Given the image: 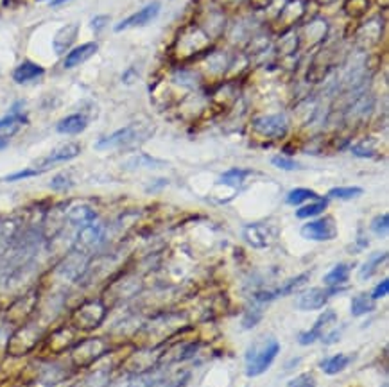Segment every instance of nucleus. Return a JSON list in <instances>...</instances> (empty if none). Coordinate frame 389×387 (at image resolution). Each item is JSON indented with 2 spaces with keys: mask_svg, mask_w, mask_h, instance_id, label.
Returning <instances> with one entry per match:
<instances>
[{
  "mask_svg": "<svg viewBox=\"0 0 389 387\" xmlns=\"http://www.w3.org/2000/svg\"><path fill=\"white\" fill-rule=\"evenodd\" d=\"M280 353V342L273 337L266 339L264 342H255L246 353V375L248 377H259L266 373L274 359Z\"/></svg>",
  "mask_w": 389,
  "mask_h": 387,
  "instance_id": "1",
  "label": "nucleus"
},
{
  "mask_svg": "<svg viewBox=\"0 0 389 387\" xmlns=\"http://www.w3.org/2000/svg\"><path fill=\"white\" fill-rule=\"evenodd\" d=\"M106 305L102 301H84L72 314V327L79 332H92L97 330L106 318Z\"/></svg>",
  "mask_w": 389,
  "mask_h": 387,
  "instance_id": "2",
  "label": "nucleus"
},
{
  "mask_svg": "<svg viewBox=\"0 0 389 387\" xmlns=\"http://www.w3.org/2000/svg\"><path fill=\"white\" fill-rule=\"evenodd\" d=\"M42 339V330L36 325H23L20 330L11 336L10 342H8V353L11 357H22V355H27L29 351L34 350V346L38 344V341Z\"/></svg>",
  "mask_w": 389,
  "mask_h": 387,
  "instance_id": "3",
  "label": "nucleus"
},
{
  "mask_svg": "<svg viewBox=\"0 0 389 387\" xmlns=\"http://www.w3.org/2000/svg\"><path fill=\"white\" fill-rule=\"evenodd\" d=\"M148 134H140L139 126H126V128L117 129L108 137H102L97 143L95 149L99 151H108V149H121V148H130L133 143L142 142Z\"/></svg>",
  "mask_w": 389,
  "mask_h": 387,
  "instance_id": "4",
  "label": "nucleus"
},
{
  "mask_svg": "<svg viewBox=\"0 0 389 387\" xmlns=\"http://www.w3.org/2000/svg\"><path fill=\"white\" fill-rule=\"evenodd\" d=\"M253 128H255L257 133H260L262 137H268V139H282L285 137L289 129V122L285 119V115H264V117H257L253 120Z\"/></svg>",
  "mask_w": 389,
  "mask_h": 387,
  "instance_id": "5",
  "label": "nucleus"
},
{
  "mask_svg": "<svg viewBox=\"0 0 389 387\" xmlns=\"http://www.w3.org/2000/svg\"><path fill=\"white\" fill-rule=\"evenodd\" d=\"M301 237L316 240V242H327V240H332L338 237V226H335L332 217H323V219H318V221L307 222L301 228Z\"/></svg>",
  "mask_w": 389,
  "mask_h": 387,
  "instance_id": "6",
  "label": "nucleus"
},
{
  "mask_svg": "<svg viewBox=\"0 0 389 387\" xmlns=\"http://www.w3.org/2000/svg\"><path fill=\"white\" fill-rule=\"evenodd\" d=\"M341 290L343 289H339V287H332V289H309L298 298L296 307L300 310H307V312L320 310L329 303V300L333 294H338Z\"/></svg>",
  "mask_w": 389,
  "mask_h": 387,
  "instance_id": "7",
  "label": "nucleus"
},
{
  "mask_svg": "<svg viewBox=\"0 0 389 387\" xmlns=\"http://www.w3.org/2000/svg\"><path fill=\"white\" fill-rule=\"evenodd\" d=\"M158 14H160V2H151V4L144 5V8L137 11V13L130 14V16L122 20L121 23H117L115 32L128 31V29L133 27H144V25L153 22Z\"/></svg>",
  "mask_w": 389,
  "mask_h": 387,
  "instance_id": "8",
  "label": "nucleus"
},
{
  "mask_svg": "<svg viewBox=\"0 0 389 387\" xmlns=\"http://www.w3.org/2000/svg\"><path fill=\"white\" fill-rule=\"evenodd\" d=\"M102 237H104V228L97 222L83 226V228H79L78 239H75V249L81 251V253L89 255L93 248H97L101 244Z\"/></svg>",
  "mask_w": 389,
  "mask_h": 387,
  "instance_id": "9",
  "label": "nucleus"
},
{
  "mask_svg": "<svg viewBox=\"0 0 389 387\" xmlns=\"http://www.w3.org/2000/svg\"><path fill=\"white\" fill-rule=\"evenodd\" d=\"M79 152H81L79 143H63V145H60L58 149H54L51 154H47V156L40 161V167H38V169L47 171L49 167L58 165V163H63V161L74 160L75 156H79Z\"/></svg>",
  "mask_w": 389,
  "mask_h": 387,
  "instance_id": "10",
  "label": "nucleus"
},
{
  "mask_svg": "<svg viewBox=\"0 0 389 387\" xmlns=\"http://www.w3.org/2000/svg\"><path fill=\"white\" fill-rule=\"evenodd\" d=\"M242 235H244V240L248 242L250 246L257 249H264L271 244V240H273V233L269 231V228L266 224H248L242 231Z\"/></svg>",
  "mask_w": 389,
  "mask_h": 387,
  "instance_id": "11",
  "label": "nucleus"
},
{
  "mask_svg": "<svg viewBox=\"0 0 389 387\" xmlns=\"http://www.w3.org/2000/svg\"><path fill=\"white\" fill-rule=\"evenodd\" d=\"M102 353H104V342L101 339H90L78 344L74 350V360L79 364H90L93 360H97Z\"/></svg>",
  "mask_w": 389,
  "mask_h": 387,
  "instance_id": "12",
  "label": "nucleus"
},
{
  "mask_svg": "<svg viewBox=\"0 0 389 387\" xmlns=\"http://www.w3.org/2000/svg\"><path fill=\"white\" fill-rule=\"evenodd\" d=\"M79 34V23H69L65 27H61L56 32L54 40H52V49L58 56H63L70 51V47L74 45L75 38Z\"/></svg>",
  "mask_w": 389,
  "mask_h": 387,
  "instance_id": "13",
  "label": "nucleus"
},
{
  "mask_svg": "<svg viewBox=\"0 0 389 387\" xmlns=\"http://www.w3.org/2000/svg\"><path fill=\"white\" fill-rule=\"evenodd\" d=\"M99 45L95 42L83 43V45L74 47L70 49L65 54V61H63V67L65 69H75L79 64H83L84 61H89L93 54H97Z\"/></svg>",
  "mask_w": 389,
  "mask_h": 387,
  "instance_id": "14",
  "label": "nucleus"
},
{
  "mask_svg": "<svg viewBox=\"0 0 389 387\" xmlns=\"http://www.w3.org/2000/svg\"><path fill=\"white\" fill-rule=\"evenodd\" d=\"M338 319V314L333 312V310H327V312H323V316H320L318 318V321L314 322V327L309 330V332H303L300 337H298V341H300V344L303 346H309L312 344L314 341H318L321 337V330H323L327 325H330V322H333Z\"/></svg>",
  "mask_w": 389,
  "mask_h": 387,
  "instance_id": "15",
  "label": "nucleus"
},
{
  "mask_svg": "<svg viewBox=\"0 0 389 387\" xmlns=\"http://www.w3.org/2000/svg\"><path fill=\"white\" fill-rule=\"evenodd\" d=\"M45 74V69L40 67L38 63H33V61H23L20 63L16 69L13 70V81L19 84H25L31 83L34 79L42 78Z\"/></svg>",
  "mask_w": 389,
  "mask_h": 387,
  "instance_id": "16",
  "label": "nucleus"
},
{
  "mask_svg": "<svg viewBox=\"0 0 389 387\" xmlns=\"http://www.w3.org/2000/svg\"><path fill=\"white\" fill-rule=\"evenodd\" d=\"M25 124H27V117L19 113V111H13L10 115H5L4 119H0V139L10 140Z\"/></svg>",
  "mask_w": 389,
  "mask_h": 387,
  "instance_id": "17",
  "label": "nucleus"
},
{
  "mask_svg": "<svg viewBox=\"0 0 389 387\" xmlns=\"http://www.w3.org/2000/svg\"><path fill=\"white\" fill-rule=\"evenodd\" d=\"M67 219H69L70 224L83 228V226L97 221V212L92 207H89V204H75V207H72L69 210Z\"/></svg>",
  "mask_w": 389,
  "mask_h": 387,
  "instance_id": "18",
  "label": "nucleus"
},
{
  "mask_svg": "<svg viewBox=\"0 0 389 387\" xmlns=\"http://www.w3.org/2000/svg\"><path fill=\"white\" fill-rule=\"evenodd\" d=\"M86 126H89V119L83 113H74V115L61 119L56 124V131L60 134H79L83 133Z\"/></svg>",
  "mask_w": 389,
  "mask_h": 387,
  "instance_id": "19",
  "label": "nucleus"
},
{
  "mask_svg": "<svg viewBox=\"0 0 389 387\" xmlns=\"http://www.w3.org/2000/svg\"><path fill=\"white\" fill-rule=\"evenodd\" d=\"M350 360L352 359H350L348 355L338 353L330 357V359H325L320 366L327 375H338L341 373L343 369H346V366L350 364Z\"/></svg>",
  "mask_w": 389,
  "mask_h": 387,
  "instance_id": "20",
  "label": "nucleus"
},
{
  "mask_svg": "<svg viewBox=\"0 0 389 387\" xmlns=\"http://www.w3.org/2000/svg\"><path fill=\"white\" fill-rule=\"evenodd\" d=\"M375 310V300L371 296L366 294H357L352 300V307H350V312H352L353 318H361L364 314H370Z\"/></svg>",
  "mask_w": 389,
  "mask_h": 387,
  "instance_id": "21",
  "label": "nucleus"
},
{
  "mask_svg": "<svg viewBox=\"0 0 389 387\" xmlns=\"http://www.w3.org/2000/svg\"><path fill=\"white\" fill-rule=\"evenodd\" d=\"M34 305H36V296H23L19 301H14V305L10 309V314H13V319L27 318L29 314L33 312L31 309H34Z\"/></svg>",
  "mask_w": 389,
  "mask_h": 387,
  "instance_id": "22",
  "label": "nucleus"
},
{
  "mask_svg": "<svg viewBox=\"0 0 389 387\" xmlns=\"http://www.w3.org/2000/svg\"><path fill=\"white\" fill-rule=\"evenodd\" d=\"M348 274H350V268H348L346 263H338L332 271L327 272V277L323 278V281L330 287H339L341 283H344V281L348 280Z\"/></svg>",
  "mask_w": 389,
  "mask_h": 387,
  "instance_id": "23",
  "label": "nucleus"
},
{
  "mask_svg": "<svg viewBox=\"0 0 389 387\" xmlns=\"http://www.w3.org/2000/svg\"><path fill=\"white\" fill-rule=\"evenodd\" d=\"M386 258H388V253H386V251H382V253L371 255L366 262H364V266L361 268V271H359V274H361V280H368V278L373 277L377 269H379L380 263L386 262Z\"/></svg>",
  "mask_w": 389,
  "mask_h": 387,
  "instance_id": "24",
  "label": "nucleus"
},
{
  "mask_svg": "<svg viewBox=\"0 0 389 387\" xmlns=\"http://www.w3.org/2000/svg\"><path fill=\"white\" fill-rule=\"evenodd\" d=\"M320 196L314 192V190L309 189H294L287 194V204H292V207H298V204H303L307 201H318Z\"/></svg>",
  "mask_w": 389,
  "mask_h": 387,
  "instance_id": "25",
  "label": "nucleus"
},
{
  "mask_svg": "<svg viewBox=\"0 0 389 387\" xmlns=\"http://www.w3.org/2000/svg\"><path fill=\"white\" fill-rule=\"evenodd\" d=\"M329 207V199H318L314 203H309L305 207L298 208L296 217L298 219H309V217H318L327 210Z\"/></svg>",
  "mask_w": 389,
  "mask_h": 387,
  "instance_id": "26",
  "label": "nucleus"
},
{
  "mask_svg": "<svg viewBox=\"0 0 389 387\" xmlns=\"http://www.w3.org/2000/svg\"><path fill=\"white\" fill-rule=\"evenodd\" d=\"M362 196L361 187H335L329 192V198L341 199V201H348V199H355Z\"/></svg>",
  "mask_w": 389,
  "mask_h": 387,
  "instance_id": "27",
  "label": "nucleus"
},
{
  "mask_svg": "<svg viewBox=\"0 0 389 387\" xmlns=\"http://www.w3.org/2000/svg\"><path fill=\"white\" fill-rule=\"evenodd\" d=\"M251 172L244 171V169H232V171H226L224 174L221 176V183L230 185V187H239V185L244 181V178H248Z\"/></svg>",
  "mask_w": 389,
  "mask_h": 387,
  "instance_id": "28",
  "label": "nucleus"
},
{
  "mask_svg": "<svg viewBox=\"0 0 389 387\" xmlns=\"http://www.w3.org/2000/svg\"><path fill=\"white\" fill-rule=\"evenodd\" d=\"M271 163H273L274 167H278V169H282V171H300L301 169L298 161L291 160V158L287 156H274L273 160H271Z\"/></svg>",
  "mask_w": 389,
  "mask_h": 387,
  "instance_id": "29",
  "label": "nucleus"
},
{
  "mask_svg": "<svg viewBox=\"0 0 389 387\" xmlns=\"http://www.w3.org/2000/svg\"><path fill=\"white\" fill-rule=\"evenodd\" d=\"M42 172H45V171H42V169H23V171H19V172H13V174H10V176H5L4 178V181H20V180H27V178H34V176H40Z\"/></svg>",
  "mask_w": 389,
  "mask_h": 387,
  "instance_id": "30",
  "label": "nucleus"
},
{
  "mask_svg": "<svg viewBox=\"0 0 389 387\" xmlns=\"http://www.w3.org/2000/svg\"><path fill=\"white\" fill-rule=\"evenodd\" d=\"M287 387H316V378L312 373H301L289 380Z\"/></svg>",
  "mask_w": 389,
  "mask_h": 387,
  "instance_id": "31",
  "label": "nucleus"
},
{
  "mask_svg": "<svg viewBox=\"0 0 389 387\" xmlns=\"http://www.w3.org/2000/svg\"><path fill=\"white\" fill-rule=\"evenodd\" d=\"M371 230L375 231L377 235H386L389 230V215L388 213H382V215H377L371 222Z\"/></svg>",
  "mask_w": 389,
  "mask_h": 387,
  "instance_id": "32",
  "label": "nucleus"
},
{
  "mask_svg": "<svg viewBox=\"0 0 389 387\" xmlns=\"http://www.w3.org/2000/svg\"><path fill=\"white\" fill-rule=\"evenodd\" d=\"M74 185V181L70 180L69 174H58L54 176V180L51 181V187L54 190H69Z\"/></svg>",
  "mask_w": 389,
  "mask_h": 387,
  "instance_id": "33",
  "label": "nucleus"
},
{
  "mask_svg": "<svg viewBox=\"0 0 389 387\" xmlns=\"http://www.w3.org/2000/svg\"><path fill=\"white\" fill-rule=\"evenodd\" d=\"M260 319H262V314L253 312V310H251V312H246L244 322H242V325H244V328H253Z\"/></svg>",
  "mask_w": 389,
  "mask_h": 387,
  "instance_id": "34",
  "label": "nucleus"
},
{
  "mask_svg": "<svg viewBox=\"0 0 389 387\" xmlns=\"http://www.w3.org/2000/svg\"><path fill=\"white\" fill-rule=\"evenodd\" d=\"M388 287H389V281H388V278H386V280H382L379 285L375 287V290H373L371 298H373V300H380V298H384V296L388 294V290H389Z\"/></svg>",
  "mask_w": 389,
  "mask_h": 387,
  "instance_id": "35",
  "label": "nucleus"
},
{
  "mask_svg": "<svg viewBox=\"0 0 389 387\" xmlns=\"http://www.w3.org/2000/svg\"><path fill=\"white\" fill-rule=\"evenodd\" d=\"M108 22H110V16H108V14H99V16H95V19L92 20V29L95 32H101L102 29L106 27Z\"/></svg>",
  "mask_w": 389,
  "mask_h": 387,
  "instance_id": "36",
  "label": "nucleus"
},
{
  "mask_svg": "<svg viewBox=\"0 0 389 387\" xmlns=\"http://www.w3.org/2000/svg\"><path fill=\"white\" fill-rule=\"evenodd\" d=\"M353 154H355V156H361V158H371L373 154H375V151H373V149H370V148H366V143L362 142V143H359V145H355V148H353Z\"/></svg>",
  "mask_w": 389,
  "mask_h": 387,
  "instance_id": "37",
  "label": "nucleus"
},
{
  "mask_svg": "<svg viewBox=\"0 0 389 387\" xmlns=\"http://www.w3.org/2000/svg\"><path fill=\"white\" fill-rule=\"evenodd\" d=\"M65 2H70V0H51L52 8H58V5L65 4Z\"/></svg>",
  "mask_w": 389,
  "mask_h": 387,
  "instance_id": "38",
  "label": "nucleus"
},
{
  "mask_svg": "<svg viewBox=\"0 0 389 387\" xmlns=\"http://www.w3.org/2000/svg\"><path fill=\"white\" fill-rule=\"evenodd\" d=\"M8 142H10V140H4V139H0V151H4L5 148H8Z\"/></svg>",
  "mask_w": 389,
  "mask_h": 387,
  "instance_id": "39",
  "label": "nucleus"
},
{
  "mask_svg": "<svg viewBox=\"0 0 389 387\" xmlns=\"http://www.w3.org/2000/svg\"><path fill=\"white\" fill-rule=\"evenodd\" d=\"M38 2H42V0H38Z\"/></svg>",
  "mask_w": 389,
  "mask_h": 387,
  "instance_id": "40",
  "label": "nucleus"
}]
</instances>
